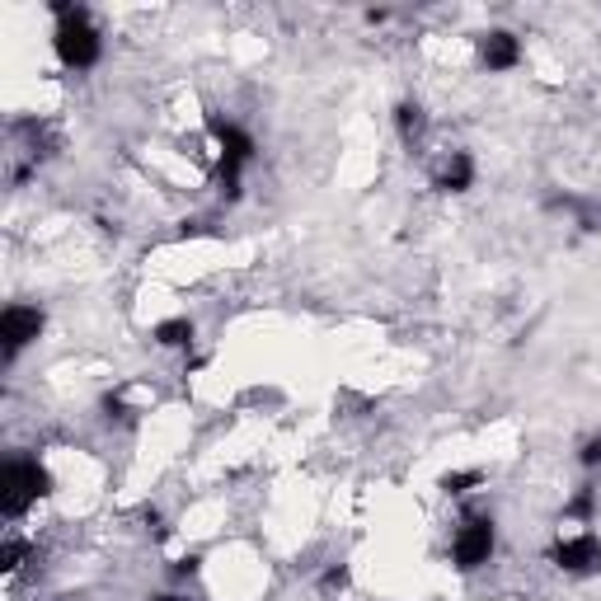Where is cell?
Here are the masks:
<instances>
[{
	"mask_svg": "<svg viewBox=\"0 0 601 601\" xmlns=\"http://www.w3.org/2000/svg\"><path fill=\"white\" fill-rule=\"evenodd\" d=\"M564 573H597L601 569V540L597 536H573V540H559L555 550H550Z\"/></svg>",
	"mask_w": 601,
	"mask_h": 601,
	"instance_id": "obj_4",
	"label": "cell"
},
{
	"mask_svg": "<svg viewBox=\"0 0 601 601\" xmlns=\"http://www.w3.org/2000/svg\"><path fill=\"white\" fill-rule=\"evenodd\" d=\"M38 334H43V315H38V310H29V306L5 310V320H0V339H5V353L10 357H15L29 339H38Z\"/></svg>",
	"mask_w": 601,
	"mask_h": 601,
	"instance_id": "obj_5",
	"label": "cell"
},
{
	"mask_svg": "<svg viewBox=\"0 0 601 601\" xmlns=\"http://www.w3.org/2000/svg\"><path fill=\"white\" fill-rule=\"evenodd\" d=\"M489 555H494V522L470 517L456 536V569H479V564H489Z\"/></svg>",
	"mask_w": 601,
	"mask_h": 601,
	"instance_id": "obj_3",
	"label": "cell"
},
{
	"mask_svg": "<svg viewBox=\"0 0 601 601\" xmlns=\"http://www.w3.org/2000/svg\"><path fill=\"white\" fill-rule=\"evenodd\" d=\"M470 179H475V165H470V155H461V151H456L447 165L437 170V188H442V193H465Z\"/></svg>",
	"mask_w": 601,
	"mask_h": 601,
	"instance_id": "obj_8",
	"label": "cell"
},
{
	"mask_svg": "<svg viewBox=\"0 0 601 601\" xmlns=\"http://www.w3.org/2000/svg\"><path fill=\"white\" fill-rule=\"evenodd\" d=\"M475 484H479V470H456V475L442 479L447 494H465V489H475Z\"/></svg>",
	"mask_w": 601,
	"mask_h": 601,
	"instance_id": "obj_12",
	"label": "cell"
},
{
	"mask_svg": "<svg viewBox=\"0 0 601 601\" xmlns=\"http://www.w3.org/2000/svg\"><path fill=\"white\" fill-rule=\"evenodd\" d=\"M104 409H108V418H123V414H127V409H123V400H113V395H108V400H104Z\"/></svg>",
	"mask_w": 601,
	"mask_h": 601,
	"instance_id": "obj_15",
	"label": "cell"
},
{
	"mask_svg": "<svg viewBox=\"0 0 601 601\" xmlns=\"http://www.w3.org/2000/svg\"><path fill=\"white\" fill-rule=\"evenodd\" d=\"M47 489H52V479H47L43 465L10 461L5 475H0V508H5V517H19V512H29Z\"/></svg>",
	"mask_w": 601,
	"mask_h": 601,
	"instance_id": "obj_1",
	"label": "cell"
},
{
	"mask_svg": "<svg viewBox=\"0 0 601 601\" xmlns=\"http://www.w3.org/2000/svg\"><path fill=\"white\" fill-rule=\"evenodd\" d=\"M423 127H428V118H423V108H418V104H400V132H404V141L423 137Z\"/></svg>",
	"mask_w": 601,
	"mask_h": 601,
	"instance_id": "obj_10",
	"label": "cell"
},
{
	"mask_svg": "<svg viewBox=\"0 0 601 601\" xmlns=\"http://www.w3.org/2000/svg\"><path fill=\"white\" fill-rule=\"evenodd\" d=\"M57 15H62V24H57V57H62L66 66H94L99 62V33L90 29V19H85V10H71V5H57Z\"/></svg>",
	"mask_w": 601,
	"mask_h": 601,
	"instance_id": "obj_2",
	"label": "cell"
},
{
	"mask_svg": "<svg viewBox=\"0 0 601 601\" xmlns=\"http://www.w3.org/2000/svg\"><path fill=\"white\" fill-rule=\"evenodd\" d=\"M517 57H522V47L512 33H484L479 38V62L489 71H508V66H517Z\"/></svg>",
	"mask_w": 601,
	"mask_h": 601,
	"instance_id": "obj_7",
	"label": "cell"
},
{
	"mask_svg": "<svg viewBox=\"0 0 601 601\" xmlns=\"http://www.w3.org/2000/svg\"><path fill=\"white\" fill-rule=\"evenodd\" d=\"M155 343H165V348H184V343H193V324L188 320H165L160 329H155Z\"/></svg>",
	"mask_w": 601,
	"mask_h": 601,
	"instance_id": "obj_9",
	"label": "cell"
},
{
	"mask_svg": "<svg viewBox=\"0 0 601 601\" xmlns=\"http://www.w3.org/2000/svg\"><path fill=\"white\" fill-rule=\"evenodd\" d=\"M569 517H592V494H587V489L569 503Z\"/></svg>",
	"mask_w": 601,
	"mask_h": 601,
	"instance_id": "obj_13",
	"label": "cell"
},
{
	"mask_svg": "<svg viewBox=\"0 0 601 601\" xmlns=\"http://www.w3.org/2000/svg\"><path fill=\"white\" fill-rule=\"evenodd\" d=\"M207 132H212L216 146H221V165H235V170H240L245 160H254V141H249L235 123H221L212 113V118H207Z\"/></svg>",
	"mask_w": 601,
	"mask_h": 601,
	"instance_id": "obj_6",
	"label": "cell"
},
{
	"mask_svg": "<svg viewBox=\"0 0 601 601\" xmlns=\"http://www.w3.org/2000/svg\"><path fill=\"white\" fill-rule=\"evenodd\" d=\"M24 555H29V545H24V540H5V545H0V569L15 573L19 564H24Z\"/></svg>",
	"mask_w": 601,
	"mask_h": 601,
	"instance_id": "obj_11",
	"label": "cell"
},
{
	"mask_svg": "<svg viewBox=\"0 0 601 601\" xmlns=\"http://www.w3.org/2000/svg\"><path fill=\"white\" fill-rule=\"evenodd\" d=\"M583 465H601V437H592L583 447Z\"/></svg>",
	"mask_w": 601,
	"mask_h": 601,
	"instance_id": "obj_14",
	"label": "cell"
},
{
	"mask_svg": "<svg viewBox=\"0 0 601 601\" xmlns=\"http://www.w3.org/2000/svg\"><path fill=\"white\" fill-rule=\"evenodd\" d=\"M155 601H184V597H155Z\"/></svg>",
	"mask_w": 601,
	"mask_h": 601,
	"instance_id": "obj_16",
	"label": "cell"
}]
</instances>
